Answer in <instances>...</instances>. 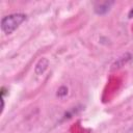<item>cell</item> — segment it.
Returning a JSON list of instances; mask_svg holds the SVG:
<instances>
[{"instance_id": "obj_1", "label": "cell", "mask_w": 133, "mask_h": 133, "mask_svg": "<svg viewBox=\"0 0 133 133\" xmlns=\"http://www.w3.org/2000/svg\"><path fill=\"white\" fill-rule=\"evenodd\" d=\"M26 19H27V16L22 12H15V14L4 16L1 19V29L5 34H10Z\"/></svg>"}, {"instance_id": "obj_2", "label": "cell", "mask_w": 133, "mask_h": 133, "mask_svg": "<svg viewBox=\"0 0 133 133\" xmlns=\"http://www.w3.org/2000/svg\"><path fill=\"white\" fill-rule=\"evenodd\" d=\"M113 4V2H103V3H99L95 6V11L98 15H104L106 12L109 11L110 6Z\"/></svg>"}, {"instance_id": "obj_3", "label": "cell", "mask_w": 133, "mask_h": 133, "mask_svg": "<svg viewBox=\"0 0 133 133\" xmlns=\"http://www.w3.org/2000/svg\"><path fill=\"white\" fill-rule=\"evenodd\" d=\"M48 64H49L48 59H46V58H42V59L36 63V65H35V69H34V70H35V73H36L37 75L43 74V73L46 71Z\"/></svg>"}, {"instance_id": "obj_4", "label": "cell", "mask_w": 133, "mask_h": 133, "mask_svg": "<svg viewBox=\"0 0 133 133\" xmlns=\"http://www.w3.org/2000/svg\"><path fill=\"white\" fill-rule=\"evenodd\" d=\"M66 94H68V88L64 87V86H62V87H60V88L58 89L57 96H58V97H63V96H65Z\"/></svg>"}, {"instance_id": "obj_5", "label": "cell", "mask_w": 133, "mask_h": 133, "mask_svg": "<svg viewBox=\"0 0 133 133\" xmlns=\"http://www.w3.org/2000/svg\"><path fill=\"white\" fill-rule=\"evenodd\" d=\"M128 17L131 19V18H133V7L130 9V11H129V14H128Z\"/></svg>"}]
</instances>
